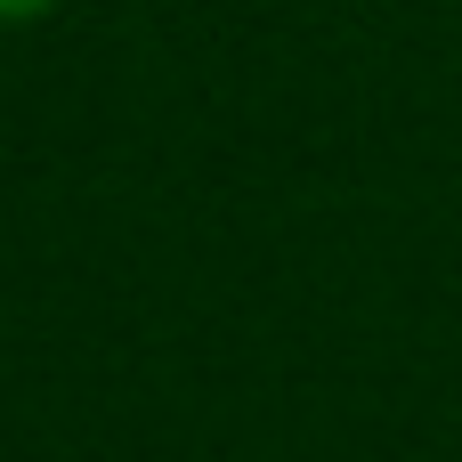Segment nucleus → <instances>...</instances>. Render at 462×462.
I'll use <instances>...</instances> for the list:
<instances>
[{"label": "nucleus", "mask_w": 462, "mask_h": 462, "mask_svg": "<svg viewBox=\"0 0 462 462\" xmlns=\"http://www.w3.org/2000/svg\"><path fill=\"white\" fill-rule=\"evenodd\" d=\"M0 8H8V16H32V8H41V0H0Z\"/></svg>", "instance_id": "1"}]
</instances>
